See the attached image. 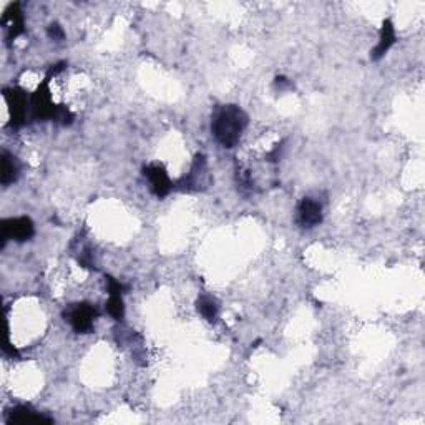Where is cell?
<instances>
[{"instance_id": "1", "label": "cell", "mask_w": 425, "mask_h": 425, "mask_svg": "<svg viewBox=\"0 0 425 425\" xmlns=\"http://www.w3.org/2000/svg\"><path fill=\"white\" fill-rule=\"evenodd\" d=\"M248 115L238 105H224L216 111L211 121L213 135L224 148H234L248 126Z\"/></svg>"}, {"instance_id": "2", "label": "cell", "mask_w": 425, "mask_h": 425, "mask_svg": "<svg viewBox=\"0 0 425 425\" xmlns=\"http://www.w3.org/2000/svg\"><path fill=\"white\" fill-rule=\"evenodd\" d=\"M49 76H45V80L37 86L35 94L30 99V109H32V116L37 121H47L55 119L59 111V105L54 104L52 94L49 89Z\"/></svg>"}, {"instance_id": "3", "label": "cell", "mask_w": 425, "mask_h": 425, "mask_svg": "<svg viewBox=\"0 0 425 425\" xmlns=\"http://www.w3.org/2000/svg\"><path fill=\"white\" fill-rule=\"evenodd\" d=\"M34 223L29 216L2 219V223H0V239H2L0 248H4L9 239H15L19 243L29 241L34 236Z\"/></svg>"}, {"instance_id": "4", "label": "cell", "mask_w": 425, "mask_h": 425, "mask_svg": "<svg viewBox=\"0 0 425 425\" xmlns=\"http://www.w3.org/2000/svg\"><path fill=\"white\" fill-rule=\"evenodd\" d=\"M64 316L65 321L70 322L75 332H79V334H89L94 329V321L99 316V311H96L95 306L89 303H79L71 304L69 311H65Z\"/></svg>"}, {"instance_id": "5", "label": "cell", "mask_w": 425, "mask_h": 425, "mask_svg": "<svg viewBox=\"0 0 425 425\" xmlns=\"http://www.w3.org/2000/svg\"><path fill=\"white\" fill-rule=\"evenodd\" d=\"M5 101L9 105L10 111V125L15 128H20L27 121V110H29V99L25 90L19 89V86H10V89L4 90Z\"/></svg>"}, {"instance_id": "6", "label": "cell", "mask_w": 425, "mask_h": 425, "mask_svg": "<svg viewBox=\"0 0 425 425\" xmlns=\"http://www.w3.org/2000/svg\"><path fill=\"white\" fill-rule=\"evenodd\" d=\"M209 181H211V178H209L208 173L206 160H204L203 155H198L194 158L191 170L180 181V188L184 191H199V189L206 188Z\"/></svg>"}, {"instance_id": "7", "label": "cell", "mask_w": 425, "mask_h": 425, "mask_svg": "<svg viewBox=\"0 0 425 425\" xmlns=\"http://www.w3.org/2000/svg\"><path fill=\"white\" fill-rule=\"evenodd\" d=\"M2 27L5 32V40L10 45L19 35L24 34V14L20 9V4H10L2 15Z\"/></svg>"}, {"instance_id": "8", "label": "cell", "mask_w": 425, "mask_h": 425, "mask_svg": "<svg viewBox=\"0 0 425 425\" xmlns=\"http://www.w3.org/2000/svg\"><path fill=\"white\" fill-rule=\"evenodd\" d=\"M143 175H145L151 184V191L158 198H165L170 194L173 183L168 176V173L161 165H148L143 168Z\"/></svg>"}, {"instance_id": "9", "label": "cell", "mask_w": 425, "mask_h": 425, "mask_svg": "<svg viewBox=\"0 0 425 425\" xmlns=\"http://www.w3.org/2000/svg\"><path fill=\"white\" fill-rule=\"evenodd\" d=\"M5 422L7 424H54V419L34 411V409L29 406H17L10 409L7 412Z\"/></svg>"}, {"instance_id": "10", "label": "cell", "mask_w": 425, "mask_h": 425, "mask_svg": "<svg viewBox=\"0 0 425 425\" xmlns=\"http://www.w3.org/2000/svg\"><path fill=\"white\" fill-rule=\"evenodd\" d=\"M298 221L304 228H314L322 221V206L312 198H304L298 208Z\"/></svg>"}, {"instance_id": "11", "label": "cell", "mask_w": 425, "mask_h": 425, "mask_svg": "<svg viewBox=\"0 0 425 425\" xmlns=\"http://www.w3.org/2000/svg\"><path fill=\"white\" fill-rule=\"evenodd\" d=\"M396 44V29H394V24L391 20H384L382 29H381V39H379L377 47L372 50L371 59L372 60H381L384 55L389 52V49Z\"/></svg>"}, {"instance_id": "12", "label": "cell", "mask_w": 425, "mask_h": 425, "mask_svg": "<svg viewBox=\"0 0 425 425\" xmlns=\"http://www.w3.org/2000/svg\"><path fill=\"white\" fill-rule=\"evenodd\" d=\"M0 158H2V178H0V181H2L4 186H9V184H12L19 178V161L17 158L5 150L2 151Z\"/></svg>"}, {"instance_id": "13", "label": "cell", "mask_w": 425, "mask_h": 425, "mask_svg": "<svg viewBox=\"0 0 425 425\" xmlns=\"http://www.w3.org/2000/svg\"><path fill=\"white\" fill-rule=\"evenodd\" d=\"M196 306H198L199 314H201L204 317V319L209 321V322L216 321L219 307H218L216 301H214L213 298H209V296H201V298L198 299Z\"/></svg>"}, {"instance_id": "14", "label": "cell", "mask_w": 425, "mask_h": 425, "mask_svg": "<svg viewBox=\"0 0 425 425\" xmlns=\"http://www.w3.org/2000/svg\"><path fill=\"white\" fill-rule=\"evenodd\" d=\"M106 311L116 321H121L123 316H125V306H123V299L120 293L110 294L109 303H106Z\"/></svg>"}, {"instance_id": "15", "label": "cell", "mask_w": 425, "mask_h": 425, "mask_svg": "<svg viewBox=\"0 0 425 425\" xmlns=\"http://www.w3.org/2000/svg\"><path fill=\"white\" fill-rule=\"evenodd\" d=\"M47 35L52 40H55V42H61V40L65 39L64 29H61L59 24H52V25H50V27L47 29Z\"/></svg>"}, {"instance_id": "16", "label": "cell", "mask_w": 425, "mask_h": 425, "mask_svg": "<svg viewBox=\"0 0 425 425\" xmlns=\"http://www.w3.org/2000/svg\"><path fill=\"white\" fill-rule=\"evenodd\" d=\"M4 354L9 356V357H12V359H14V357H19V351L15 349V347L12 344H10L9 339H7V342H5V346H4Z\"/></svg>"}]
</instances>
